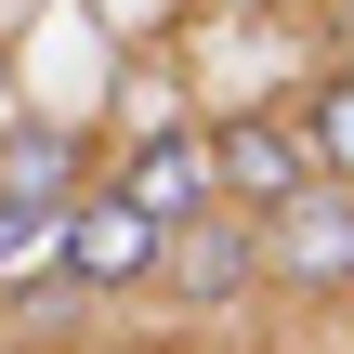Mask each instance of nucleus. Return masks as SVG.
Wrapping results in <instances>:
<instances>
[{
  "instance_id": "1",
  "label": "nucleus",
  "mask_w": 354,
  "mask_h": 354,
  "mask_svg": "<svg viewBox=\"0 0 354 354\" xmlns=\"http://www.w3.org/2000/svg\"><path fill=\"white\" fill-rule=\"evenodd\" d=\"M263 289L289 302H354V184H302L263 210Z\"/></svg>"
},
{
  "instance_id": "2",
  "label": "nucleus",
  "mask_w": 354,
  "mask_h": 354,
  "mask_svg": "<svg viewBox=\"0 0 354 354\" xmlns=\"http://www.w3.org/2000/svg\"><path fill=\"white\" fill-rule=\"evenodd\" d=\"M158 250H171V236H158L131 197L79 184V210H66V250H53V263H66V289H145V276H158Z\"/></svg>"
},
{
  "instance_id": "3",
  "label": "nucleus",
  "mask_w": 354,
  "mask_h": 354,
  "mask_svg": "<svg viewBox=\"0 0 354 354\" xmlns=\"http://www.w3.org/2000/svg\"><path fill=\"white\" fill-rule=\"evenodd\" d=\"M105 197H131V210H145L158 236H171V223H197V210L223 197V184H210V131H184V118H158V131H145V145L118 158V184H105Z\"/></svg>"
},
{
  "instance_id": "4",
  "label": "nucleus",
  "mask_w": 354,
  "mask_h": 354,
  "mask_svg": "<svg viewBox=\"0 0 354 354\" xmlns=\"http://www.w3.org/2000/svg\"><path fill=\"white\" fill-rule=\"evenodd\" d=\"M158 276H171V302H250V289H263V223L197 210V223H171Z\"/></svg>"
},
{
  "instance_id": "5",
  "label": "nucleus",
  "mask_w": 354,
  "mask_h": 354,
  "mask_svg": "<svg viewBox=\"0 0 354 354\" xmlns=\"http://www.w3.org/2000/svg\"><path fill=\"white\" fill-rule=\"evenodd\" d=\"M210 184H223L236 210H276V197H302V184H315V158H302V131H289V118H236V131H210Z\"/></svg>"
},
{
  "instance_id": "6",
  "label": "nucleus",
  "mask_w": 354,
  "mask_h": 354,
  "mask_svg": "<svg viewBox=\"0 0 354 354\" xmlns=\"http://www.w3.org/2000/svg\"><path fill=\"white\" fill-rule=\"evenodd\" d=\"M92 171H79V145L66 131H0V210H66Z\"/></svg>"
},
{
  "instance_id": "7",
  "label": "nucleus",
  "mask_w": 354,
  "mask_h": 354,
  "mask_svg": "<svg viewBox=\"0 0 354 354\" xmlns=\"http://www.w3.org/2000/svg\"><path fill=\"white\" fill-rule=\"evenodd\" d=\"M302 158H315V184H354V66H328L315 92H302Z\"/></svg>"
},
{
  "instance_id": "8",
  "label": "nucleus",
  "mask_w": 354,
  "mask_h": 354,
  "mask_svg": "<svg viewBox=\"0 0 354 354\" xmlns=\"http://www.w3.org/2000/svg\"><path fill=\"white\" fill-rule=\"evenodd\" d=\"M66 210H79V197H66ZM66 210H0V289L53 276V250H66Z\"/></svg>"
},
{
  "instance_id": "9",
  "label": "nucleus",
  "mask_w": 354,
  "mask_h": 354,
  "mask_svg": "<svg viewBox=\"0 0 354 354\" xmlns=\"http://www.w3.org/2000/svg\"><path fill=\"white\" fill-rule=\"evenodd\" d=\"M250 13H289V0H250Z\"/></svg>"
}]
</instances>
